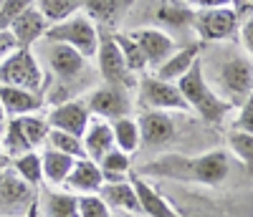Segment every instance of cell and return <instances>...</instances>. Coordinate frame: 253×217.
I'll return each mask as SVG.
<instances>
[{
    "instance_id": "obj_10",
    "label": "cell",
    "mask_w": 253,
    "mask_h": 217,
    "mask_svg": "<svg viewBox=\"0 0 253 217\" xmlns=\"http://www.w3.org/2000/svg\"><path fill=\"white\" fill-rule=\"evenodd\" d=\"M139 101L155 111H190L177 83L162 81L157 76H144L139 81Z\"/></svg>"
},
{
    "instance_id": "obj_32",
    "label": "cell",
    "mask_w": 253,
    "mask_h": 217,
    "mask_svg": "<svg viewBox=\"0 0 253 217\" xmlns=\"http://www.w3.org/2000/svg\"><path fill=\"white\" fill-rule=\"evenodd\" d=\"M228 146L233 151V157H238L243 164L253 167V137L251 134L233 129V132L228 134Z\"/></svg>"
},
{
    "instance_id": "obj_2",
    "label": "cell",
    "mask_w": 253,
    "mask_h": 217,
    "mask_svg": "<svg viewBox=\"0 0 253 217\" xmlns=\"http://www.w3.org/2000/svg\"><path fill=\"white\" fill-rule=\"evenodd\" d=\"M203 73L210 89L228 106H243L253 94V61L248 53H220L213 58V69L203 66Z\"/></svg>"
},
{
    "instance_id": "obj_11",
    "label": "cell",
    "mask_w": 253,
    "mask_h": 217,
    "mask_svg": "<svg viewBox=\"0 0 253 217\" xmlns=\"http://www.w3.org/2000/svg\"><path fill=\"white\" fill-rule=\"evenodd\" d=\"M33 202V187H28L13 169L0 177V217H31L28 205Z\"/></svg>"
},
{
    "instance_id": "obj_41",
    "label": "cell",
    "mask_w": 253,
    "mask_h": 217,
    "mask_svg": "<svg viewBox=\"0 0 253 217\" xmlns=\"http://www.w3.org/2000/svg\"><path fill=\"white\" fill-rule=\"evenodd\" d=\"M243 106H248V108H253V94H251V96L246 99V104H243Z\"/></svg>"
},
{
    "instance_id": "obj_18",
    "label": "cell",
    "mask_w": 253,
    "mask_h": 217,
    "mask_svg": "<svg viewBox=\"0 0 253 217\" xmlns=\"http://www.w3.org/2000/svg\"><path fill=\"white\" fill-rule=\"evenodd\" d=\"M0 104H3L8 119L41 114V108L46 106V101H43L41 94H33V91H26V89H15V86H0Z\"/></svg>"
},
{
    "instance_id": "obj_21",
    "label": "cell",
    "mask_w": 253,
    "mask_h": 217,
    "mask_svg": "<svg viewBox=\"0 0 253 217\" xmlns=\"http://www.w3.org/2000/svg\"><path fill=\"white\" fill-rule=\"evenodd\" d=\"M84 144V154L89 159L99 162L109 149H114V134H112V121H89L86 132L81 137Z\"/></svg>"
},
{
    "instance_id": "obj_33",
    "label": "cell",
    "mask_w": 253,
    "mask_h": 217,
    "mask_svg": "<svg viewBox=\"0 0 253 217\" xmlns=\"http://www.w3.org/2000/svg\"><path fill=\"white\" fill-rule=\"evenodd\" d=\"M79 217H112V210L99 194H81L79 197Z\"/></svg>"
},
{
    "instance_id": "obj_6",
    "label": "cell",
    "mask_w": 253,
    "mask_h": 217,
    "mask_svg": "<svg viewBox=\"0 0 253 217\" xmlns=\"http://www.w3.org/2000/svg\"><path fill=\"white\" fill-rule=\"evenodd\" d=\"M43 71H48L46 76H53L58 81V86H69L71 81L81 78L86 71V61L76 48L63 46V43H51V40H41L33 46Z\"/></svg>"
},
{
    "instance_id": "obj_29",
    "label": "cell",
    "mask_w": 253,
    "mask_h": 217,
    "mask_svg": "<svg viewBox=\"0 0 253 217\" xmlns=\"http://www.w3.org/2000/svg\"><path fill=\"white\" fill-rule=\"evenodd\" d=\"M129 0H81V10L86 13L94 23H112L124 10Z\"/></svg>"
},
{
    "instance_id": "obj_27",
    "label": "cell",
    "mask_w": 253,
    "mask_h": 217,
    "mask_svg": "<svg viewBox=\"0 0 253 217\" xmlns=\"http://www.w3.org/2000/svg\"><path fill=\"white\" fill-rule=\"evenodd\" d=\"M112 134H114V146L122 149L124 154H134L139 149L142 139H139V126H137V119L132 116H122L117 121H112Z\"/></svg>"
},
{
    "instance_id": "obj_39",
    "label": "cell",
    "mask_w": 253,
    "mask_h": 217,
    "mask_svg": "<svg viewBox=\"0 0 253 217\" xmlns=\"http://www.w3.org/2000/svg\"><path fill=\"white\" fill-rule=\"evenodd\" d=\"M10 162H13V159H10V157L5 154V151H3V149H0V177H3V175H5V172L10 169Z\"/></svg>"
},
{
    "instance_id": "obj_38",
    "label": "cell",
    "mask_w": 253,
    "mask_h": 217,
    "mask_svg": "<svg viewBox=\"0 0 253 217\" xmlns=\"http://www.w3.org/2000/svg\"><path fill=\"white\" fill-rule=\"evenodd\" d=\"M15 48H18V43H15L13 33L10 31H0V63H3Z\"/></svg>"
},
{
    "instance_id": "obj_23",
    "label": "cell",
    "mask_w": 253,
    "mask_h": 217,
    "mask_svg": "<svg viewBox=\"0 0 253 217\" xmlns=\"http://www.w3.org/2000/svg\"><path fill=\"white\" fill-rule=\"evenodd\" d=\"M41 217H79V197L71 192L43 189L38 194Z\"/></svg>"
},
{
    "instance_id": "obj_3",
    "label": "cell",
    "mask_w": 253,
    "mask_h": 217,
    "mask_svg": "<svg viewBox=\"0 0 253 217\" xmlns=\"http://www.w3.org/2000/svg\"><path fill=\"white\" fill-rule=\"evenodd\" d=\"M175 83H177L182 99L187 101V106L195 108V111H198L205 121H210V124H220V121L228 116L230 108H233V106H228L213 89H210V83L205 81V73H203L200 61L193 63V69H190L182 78H177Z\"/></svg>"
},
{
    "instance_id": "obj_9",
    "label": "cell",
    "mask_w": 253,
    "mask_h": 217,
    "mask_svg": "<svg viewBox=\"0 0 253 217\" xmlns=\"http://www.w3.org/2000/svg\"><path fill=\"white\" fill-rule=\"evenodd\" d=\"M84 104H86L89 114L99 116L101 121H117L122 116H129V111H132L129 89L114 86V83H107V86H101V89L91 91Z\"/></svg>"
},
{
    "instance_id": "obj_36",
    "label": "cell",
    "mask_w": 253,
    "mask_h": 217,
    "mask_svg": "<svg viewBox=\"0 0 253 217\" xmlns=\"http://www.w3.org/2000/svg\"><path fill=\"white\" fill-rule=\"evenodd\" d=\"M177 5L185 8H195V10H208V8H225L233 5V0H175Z\"/></svg>"
},
{
    "instance_id": "obj_22",
    "label": "cell",
    "mask_w": 253,
    "mask_h": 217,
    "mask_svg": "<svg viewBox=\"0 0 253 217\" xmlns=\"http://www.w3.org/2000/svg\"><path fill=\"white\" fill-rule=\"evenodd\" d=\"M200 43H187L185 48H180V51H175L170 58H167L162 66H157V78H162V81H177V78H182L190 69H193V63H198L200 61Z\"/></svg>"
},
{
    "instance_id": "obj_5",
    "label": "cell",
    "mask_w": 253,
    "mask_h": 217,
    "mask_svg": "<svg viewBox=\"0 0 253 217\" xmlns=\"http://www.w3.org/2000/svg\"><path fill=\"white\" fill-rule=\"evenodd\" d=\"M48 132H51V124L41 114L8 119V126L3 129V134H0V149L13 159L18 154H26V151L46 146Z\"/></svg>"
},
{
    "instance_id": "obj_20",
    "label": "cell",
    "mask_w": 253,
    "mask_h": 217,
    "mask_svg": "<svg viewBox=\"0 0 253 217\" xmlns=\"http://www.w3.org/2000/svg\"><path fill=\"white\" fill-rule=\"evenodd\" d=\"M76 164V157L56 151L51 146H43L41 151V169H43V184L48 187H63V182L69 180L71 169Z\"/></svg>"
},
{
    "instance_id": "obj_13",
    "label": "cell",
    "mask_w": 253,
    "mask_h": 217,
    "mask_svg": "<svg viewBox=\"0 0 253 217\" xmlns=\"http://www.w3.org/2000/svg\"><path fill=\"white\" fill-rule=\"evenodd\" d=\"M51 129H58V132H66V134H74V137H84V132H86V126H89V108L84 101H61L56 104L53 108H48V114H46Z\"/></svg>"
},
{
    "instance_id": "obj_35",
    "label": "cell",
    "mask_w": 253,
    "mask_h": 217,
    "mask_svg": "<svg viewBox=\"0 0 253 217\" xmlns=\"http://www.w3.org/2000/svg\"><path fill=\"white\" fill-rule=\"evenodd\" d=\"M238 36L243 43V51L253 58V13H248L243 18V23H238Z\"/></svg>"
},
{
    "instance_id": "obj_28",
    "label": "cell",
    "mask_w": 253,
    "mask_h": 217,
    "mask_svg": "<svg viewBox=\"0 0 253 217\" xmlns=\"http://www.w3.org/2000/svg\"><path fill=\"white\" fill-rule=\"evenodd\" d=\"M33 5L48 20V26L81 13V0H33Z\"/></svg>"
},
{
    "instance_id": "obj_7",
    "label": "cell",
    "mask_w": 253,
    "mask_h": 217,
    "mask_svg": "<svg viewBox=\"0 0 253 217\" xmlns=\"http://www.w3.org/2000/svg\"><path fill=\"white\" fill-rule=\"evenodd\" d=\"M99 38L101 36H99V28H96L94 20L86 13H76L66 20H61V23L48 26L43 40L63 43V46L76 48L84 58H94L96 48H99Z\"/></svg>"
},
{
    "instance_id": "obj_30",
    "label": "cell",
    "mask_w": 253,
    "mask_h": 217,
    "mask_svg": "<svg viewBox=\"0 0 253 217\" xmlns=\"http://www.w3.org/2000/svg\"><path fill=\"white\" fill-rule=\"evenodd\" d=\"M114 40H117V46H119V53H122V58L126 63V69H129L132 73H142L147 66H150L147 58H144V53H142V48L132 40L129 33H114Z\"/></svg>"
},
{
    "instance_id": "obj_1",
    "label": "cell",
    "mask_w": 253,
    "mask_h": 217,
    "mask_svg": "<svg viewBox=\"0 0 253 217\" xmlns=\"http://www.w3.org/2000/svg\"><path fill=\"white\" fill-rule=\"evenodd\" d=\"M144 172L160 177H172L180 182H200V184H220L230 175V159L225 151H208L200 157H162L144 167Z\"/></svg>"
},
{
    "instance_id": "obj_25",
    "label": "cell",
    "mask_w": 253,
    "mask_h": 217,
    "mask_svg": "<svg viewBox=\"0 0 253 217\" xmlns=\"http://www.w3.org/2000/svg\"><path fill=\"white\" fill-rule=\"evenodd\" d=\"M10 169L23 180L28 187H41L43 184V169H41V151H26V154H18L10 162Z\"/></svg>"
},
{
    "instance_id": "obj_26",
    "label": "cell",
    "mask_w": 253,
    "mask_h": 217,
    "mask_svg": "<svg viewBox=\"0 0 253 217\" xmlns=\"http://www.w3.org/2000/svg\"><path fill=\"white\" fill-rule=\"evenodd\" d=\"M99 169H101V175H104V182H124L126 175H129V167H132V157L129 154H124L122 149H109L107 154H104L99 162Z\"/></svg>"
},
{
    "instance_id": "obj_34",
    "label": "cell",
    "mask_w": 253,
    "mask_h": 217,
    "mask_svg": "<svg viewBox=\"0 0 253 217\" xmlns=\"http://www.w3.org/2000/svg\"><path fill=\"white\" fill-rule=\"evenodd\" d=\"M33 5V0H0V31H10L13 20Z\"/></svg>"
},
{
    "instance_id": "obj_19",
    "label": "cell",
    "mask_w": 253,
    "mask_h": 217,
    "mask_svg": "<svg viewBox=\"0 0 253 217\" xmlns=\"http://www.w3.org/2000/svg\"><path fill=\"white\" fill-rule=\"evenodd\" d=\"M137 200H139V212H144L147 217H182L162 194L155 189V184H150L144 177H132Z\"/></svg>"
},
{
    "instance_id": "obj_40",
    "label": "cell",
    "mask_w": 253,
    "mask_h": 217,
    "mask_svg": "<svg viewBox=\"0 0 253 217\" xmlns=\"http://www.w3.org/2000/svg\"><path fill=\"white\" fill-rule=\"evenodd\" d=\"M8 126V114H5V108H3V104H0V134H3V129Z\"/></svg>"
},
{
    "instance_id": "obj_37",
    "label": "cell",
    "mask_w": 253,
    "mask_h": 217,
    "mask_svg": "<svg viewBox=\"0 0 253 217\" xmlns=\"http://www.w3.org/2000/svg\"><path fill=\"white\" fill-rule=\"evenodd\" d=\"M236 129L253 137V108L241 106V111H238V116H236Z\"/></svg>"
},
{
    "instance_id": "obj_17",
    "label": "cell",
    "mask_w": 253,
    "mask_h": 217,
    "mask_svg": "<svg viewBox=\"0 0 253 217\" xmlns=\"http://www.w3.org/2000/svg\"><path fill=\"white\" fill-rule=\"evenodd\" d=\"M101 184H104V175H101L99 164L94 159H89V157L76 159L69 180L63 182L66 192L76 194V197H81V194H99Z\"/></svg>"
},
{
    "instance_id": "obj_14",
    "label": "cell",
    "mask_w": 253,
    "mask_h": 217,
    "mask_svg": "<svg viewBox=\"0 0 253 217\" xmlns=\"http://www.w3.org/2000/svg\"><path fill=\"white\" fill-rule=\"evenodd\" d=\"M129 36L142 48L147 63H150L152 69L162 66V63L175 53V38L170 33L160 31V28H139V31H132Z\"/></svg>"
},
{
    "instance_id": "obj_24",
    "label": "cell",
    "mask_w": 253,
    "mask_h": 217,
    "mask_svg": "<svg viewBox=\"0 0 253 217\" xmlns=\"http://www.w3.org/2000/svg\"><path fill=\"white\" fill-rule=\"evenodd\" d=\"M99 197L109 205V210H124V212H139V200L132 180L124 182H104L99 189Z\"/></svg>"
},
{
    "instance_id": "obj_12",
    "label": "cell",
    "mask_w": 253,
    "mask_h": 217,
    "mask_svg": "<svg viewBox=\"0 0 253 217\" xmlns=\"http://www.w3.org/2000/svg\"><path fill=\"white\" fill-rule=\"evenodd\" d=\"M96 61H99V73H101L104 81L129 89V83L134 81V73L126 69V63H124V58H122V53H119V46H117L114 36L99 38Z\"/></svg>"
},
{
    "instance_id": "obj_8",
    "label": "cell",
    "mask_w": 253,
    "mask_h": 217,
    "mask_svg": "<svg viewBox=\"0 0 253 217\" xmlns=\"http://www.w3.org/2000/svg\"><path fill=\"white\" fill-rule=\"evenodd\" d=\"M193 23H195V33L200 36V40L223 43V40H230L238 33V13L230 5L195 10Z\"/></svg>"
},
{
    "instance_id": "obj_15",
    "label": "cell",
    "mask_w": 253,
    "mask_h": 217,
    "mask_svg": "<svg viewBox=\"0 0 253 217\" xmlns=\"http://www.w3.org/2000/svg\"><path fill=\"white\" fill-rule=\"evenodd\" d=\"M137 126H139V139H142V144L144 146H162V144H167L172 137H175V132H177V124H175V119L167 114V111H144V114H139L137 116Z\"/></svg>"
},
{
    "instance_id": "obj_16",
    "label": "cell",
    "mask_w": 253,
    "mask_h": 217,
    "mask_svg": "<svg viewBox=\"0 0 253 217\" xmlns=\"http://www.w3.org/2000/svg\"><path fill=\"white\" fill-rule=\"evenodd\" d=\"M46 31H48V20L41 15V10L36 5L26 8L10 26V33L18 43V48H33L36 43L46 38Z\"/></svg>"
},
{
    "instance_id": "obj_4",
    "label": "cell",
    "mask_w": 253,
    "mask_h": 217,
    "mask_svg": "<svg viewBox=\"0 0 253 217\" xmlns=\"http://www.w3.org/2000/svg\"><path fill=\"white\" fill-rule=\"evenodd\" d=\"M46 83L48 76L33 48H15L0 63V86H15V89H26L43 96Z\"/></svg>"
},
{
    "instance_id": "obj_31",
    "label": "cell",
    "mask_w": 253,
    "mask_h": 217,
    "mask_svg": "<svg viewBox=\"0 0 253 217\" xmlns=\"http://www.w3.org/2000/svg\"><path fill=\"white\" fill-rule=\"evenodd\" d=\"M46 146H51V149H56V151H63V154H71V157H76V159L86 157V154H84L81 139L74 137V134H66V132H58V129H51V132H48Z\"/></svg>"
}]
</instances>
